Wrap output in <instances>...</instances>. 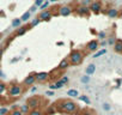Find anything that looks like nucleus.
I'll list each match as a JSON object with an SVG mask.
<instances>
[{
  "instance_id": "cd10ccee",
  "label": "nucleus",
  "mask_w": 122,
  "mask_h": 115,
  "mask_svg": "<svg viewBox=\"0 0 122 115\" xmlns=\"http://www.w3.org/2000/svg\"><path fill=\"white\" fill-rule=\"evenodd\" d=\"M42 21L40 19V18H36V19H34V21H31V23H30V26L31 28H34V26H36V25H38L40 23H41Z\"/></svg>"
},
{
  "instance_id": "2f4dec72",
  "label": "nucleus",
  "mask_w": 122,
  "mask_h": 115,
  "mask_svg": "<svg viewBox=\"0 0 122 115\" xmlns=\"http://www.w3.org/2000/svg\"><path fill=\"white\" fill-rule=\"evenodd\" d=\"M91 3H92L91 0H81V6H86V7H87V5L90 6Z\"/></svg>"
},
{
  "instance_id": "b1692460",
  "label": "nucleus",
  "mask_w": 122,
  "mask_h": 115,
  "mask_svg": "<svg viewBox=\"0 0 122 115\" xmlns=\"http://www.w3.org/2000/svg\"><path fill=\"white\" fill-rule=\"evenodd\" d=\"M19 110H20V111H22V113H23L24 115H25V114H29V113H30V108H29V107L26 105V103H25V104H23V105H20Z\"/></svg>"
},
{
  "instance_id": "c756f323",
  "label": "nucleus",
  "mask_w": 122,
  "mask_h": 115,
  "mask_svg": "<svg viewBox=\"0 0 122 115\" xmlns=\"http://www.w3.org/2000/svg\"><path fill=\"white\" fill-rule=\"evenodd\" d=\"M48 7H49V1H48V0H46V1L42 4V6H41L40 9H41L42 11H44V10H46V9H48Z\"/></svg>"
},
{
  "instance_id": "9d476101",
  "label": "nucleus",
  "mask_w": 122,
  "mask_h": 115,
  "mask_svg": "<svg viewBox=\"0 0 122 115\" xmlns=\"http://www.w3.org/2000/svg\"><path fill=\"white\" fill-rule=\"evenodd\" d=\"M35 82H36L35 74H29V76L24 79V83H23V84H24L25 86H31V85H32Z\"/></svg>"
},
{
  "instance_id": "ddd939ff",
  "label": "nucleus",
  "mask_w": 122,
  "mask_h": 115,
  "mask_svg": "<svg viewBox=\"0 0 122 115\" xmlns=\"http://www.w3.org/2000/svg\"><path fill=\"white\" fill-rule=\"evenodd\" d=\"M107 15H108L109 18H116V17L118 16V10L111 7V9H109V10L107 11Z\"/></svg>"
},
{
  "instance_id": "f03ea898",
  "label": "nucleus",
  "mask_w": 122,
  "mask_h": 115,
  "mask_svg": "<svg viewBox=\"0 0 122 115\" xmlns=\"http://www.w3.org/2000/svg\"><path fill=\"white\" fill-rule=\"evenodd\" d=\"M68 61L72 65H79L83 61V53L80 50H73L68 56Z\"/></svg>"
},
{
  "instance_id": "e433bc0d",
  "label": "nucleus",
  "mask_w": 122,
  "mask_h": 115,
  "mask_svg": "<svg viewBox=\"0 0 122 115\" xmlns=\"http://www.w3.org/2000/svg\"><path fill=\"white\" fill-rule=\"evenodd\" d=\"M36 11H37V7H36L35 5H34L32 7H30V10H29V12H30V13H32V12H36Z\"/></svg>"
},
{
  "instance_id": "0eeeda50",
  "label": "nucleus",
  "mask_w": 122,
  "mask_h": 115,
  "mask_svg": "<svg viewBox=\"0 0 122 115\" xmlns=\"http://www.w3.org/2000/svg\"><path fill=\"white\" fill-rule=\"evenodd\" d=\"M98 46H99V43H98L97 40H91V41L86 44V48H87L89 52H96V50L98 49Z\"/></svg>"
},
{
  "instance_id": "7c9ffc66",
  "label": "nucleus",
  "mask_w": 122,
  "mask_h": 115,
  "mask_svg": "<svg viewBox=\"0 0 122 115\" xmlns=\"http://www.w3.org/2000/svg\"><path fill=\"white\" fill-rule=\"evenodd\" d=\"M10 115H24V114H23L19 109H15V110H12V111H11V114H10Z\"/></svg>"
},
{
  "instance_id": "bb28decb",
  "label": "nucleus",
  "mask_w": 122,
  "mask_h": 115,
  "mask_svg": "<svg viewBox=\"0 0 122 115\" xmlns=\"http://www.w3.org/2000/svg\"><path fill=\"white\" fill-rule=\"evenodd\" d=\"M102 108H103L104 111H110V110H111V105H110L109 103H107V102H104V103L102 104Z\"/></svg>"
},
{
  "instance_id": "473e14b6",
  "label": "nucleus",
  "mask_w": 122,
  "mask_h": 115,
  "mask_svg": "<svg viewBox=\"0 0 122 115\" xmlns=\"http://www.w3.org/2000/svg\"><path fill=\"white\" fill-rule=\"evenodd\" d=\"M7 114H9L7 108H0V115H7Z\"/></svg>"
},
{
  "instance_id": "6ab92c4d",
  "label": "nucleus",
  "mask_w": 122,
  "mask_h": 115,
  "mask_svg": "<svg viewBox=\"0 0 122 115\" xmlns=\"http://www.w3.org/2000/svg\"><path fill=\"white\" fill-rule=\"evenodd\" d=\"M11 25H12V28H20V25H22V21H20V18H16V19H13L12 23H11Z\"/></svg>"
},
{
  "instance_id": "a211bd4d",
  "label": "nucleus",
  "mask_w": 122,
  "mask_h": 115,
  "mask_svg": "<svg viewBox=\"0 0 122 115\" xmlns=\"http://www.w3.org/2000/svg\"><path fill=\"white\" fill-rule=\"evenodd\" d=\"M78 98H79V101H81V102H84L86 104H91V101H90L89 96H86V95H79Z\"/></svg>"
},
{
  "instance_id": "423d86ee",
  "label": "nucleus",
  "mask_w": 122,
  "mask_h": 115,
  "mask_svg": "<svg viewBox=\"0 0 122 115\" xmlns=\"http://www.w3.org/2000/svg\"><path fill=\"white\" fill-rule=\"evenodd\" d=\"M89 10L92 11L93 13H98L101 10H102V4L99 1H92L91 5L89 6Z\"/></svg>"
},
{
  "instance_id": "c85d7f7f",
  "label": "nucleus",
  "mask_w": 122,
  "mask_h": 115,
  "mask_svg": "<svg viewBox=\"0 0 122 115\" xmlns=\"http://www.w3.org/2000/svg\"><path fill=\"white\" fill-rule=\"evenodd\" d=\"M61 83H62L64 85H66V84H68V82H70V78L67 77V76H62V78H60L59 79Z\"/></svg>"
},
{
  "instance_id": "2eb2a0df",
  "label": "nucleus",
  "mask_w": 122,
  "mask_h": 115,
  "mask_svg": "<svg viewBox=\"0 0 122 115\" xmlns=\"http://www.w3.org/2000/svg\"><path fill=\"white\" fill-rule=\"evenodd\" d=\"M89 7H86V6H79L78 9H77V13L78 15H80V16H86L87 13H89Z\"/></svg>"
},
{
  "instance_id": "20e7f679",
  "label": "nucleus",
  "mask_w": 122,
  "mask_h": 115,
  "mask_svg": "<svg viewBox=\"0 0 122 115\" xmlns=\"http://www.w3.org/2000/svg\"><path fill=\"white\" fill-rule=\"evenodd\" d=\"M41 103H42V99L40 97H36V96H32V97L28 98V101H26V105L30 108V110L38 109Z\"/></svg>"
},
{
  "instance_id": "c9c22d12",
  "label": "nucleus",
  "mask_w": 122,
  "mask_h": 115,
  "mask_svg": "<svg viewBox=\"0 0 122 115\" xmlns=\"http://www.w3.org/2000/svg\"><path fill=\"white\" fill-rule=\"evenodd\" d=\"M98 37H99V38H105V31H101V32L98 34Z\"/></svg>"
},
{
  "instance_id": "aec40b11",
  "label": "nucleus",
  "mask_w": 122,
  "mask_h": 115,
  "mask_svg": "<svg viewBox=\"0 0 122 115\" xmlns=\"http://www.w3.org/2000/svg\"><path fill=\"white\" fill-rule=\"evenodd\" d=\"M7 85L4 83V82H0V95H4L6 91H7Z\"/></svg>"
},
{
  "instance_id": "6e6552de",
  "label": "nucleus",
  "mask_w": 122,
  "mask_h": 115,
  "mask_svg": "<svg viewBox=\"0 0 122 115\" xmlns=\"http://www.w3.org/2000/svg\"><path fill=\"white\" fill-rule=\"evenodd\" d=\"M72 13V9L70 6H61L59 9V15L62 16V17H67Z\"/></svg>"
},
{
  "instance_id": "a19ab883",
  "label": "nucleus",
  "mask_w": 122,
  "mask_h": 115,
  "mask_svg": "<svg viewBox=\"0 0 122 115\" xmlns=\"http://www.w3.org/2000/svg\"><path fill=\"white\" fill-rule=\"evenodd\" d=\"M50 3H56V1H59V0H49Z\"/></svg>"
},
{
  "instance_id": "5701e85b",
  "label": "nucleus",
  "mask_w": 122,
  "mask_h": 115,
  "mask_svg": "<svg viewBox=\"0 0 122 115\" xmlns=\"http://www.w3.org/2000/svg\"><path fill=\"white\" fill-rule=\"evenodd\" d=\"M107 49L104 48V49H101V50H98V52H96L95 54H93V58H95V59H96V58H99V56H102V55H105L107 54Z\"/></svg>"
},
{
  "instance_id": "dca6fc26",
  "label": "nucleus",
  "mask_w": 122,
  "mask_h": 115,
  "mask_svg": "<svg viewBox=\"0 0 122 115\" xmlns=\"http://www.w3.org/2000/svg\"><path fill=\"white\" fill-rule=\"evenodd\" d=\"M114 50L116 53H122V40H116L114 44Z\"/></svg>"
},
{
  "instance_id": "f704fd0d",
  "label": "nucleus",
  "mask_w": 122,
  "mask_h": 115,
  "mask_svg": "<svg viewBox=\"0 0 122 115\" xmlns=\"http://www.w3.org/2000/svg\"><path fill=\"white\" fill-rule=\"evenodd\" d=\"M115 42H116V40H115V37H114V36H111V37L108 40V43H109L110 46H114V44H115Z\"/></svg>"
},
{
  "instance_id": "7ed1b4c3",
  "label": "nucleus",
  "mask_w": 122,
  "mask_h": 115,
  "mask_svg": "<svg viewBox=\"0 0 122 115\" xmlns=\"http://www.w3.org/2000/svg\"><path fill=\"white\" fill-rule=\"evenodd\" d=\"M7 92L11 97H19L23 94V86L19 84H12L7 88Z\"/></svg>"
},
{
  "instance_id": "72a5a7b5",
  "label": "nucleus",
  "mask_w": 122,
  "mask_h": 115,
  "mask_svg": "<svg viewBox=\"0 0 122 115\" xmlns=\"http://www.w3.org/2000/svg\"><path fill=\"white\" fill-rule=\"evenodd\" d=\"M44 1H46V0H36V1H35V6L36 7H41Z\"/></svg>"
},
{
  "instance_id": "58836bf2",
  "label": "nucleus",
  "mask_w": 122,
  "mask_h": 115,
  "mask_svg": "<svg viewBox=\"0 0 122 115\" xmlns=\"http://www.w3.org/2000/svg\"><path fill=\"white\" fill-rule=\"evenodd\" d=\"M4 77H5V76H4V73H3V71H1V70H0V79H3Z\"/></svg>"
},
{
  "instance_id": "ea45409f",
  "label": "nucleus",
  "mask_w": 122,
  "mask_h": 115,
  "mask_svg": "<svg viewBox=\"0 0 122 115\" xmlns=\"http://www.w3.org/2000/svg\"><path fill=\"white\" fill-rule=\"evenodd\" d=\"M36 90H37V88H36V86H34V88H31V90H30V91H31V92H35Z\"/></svg>"
},
{
  "instance_id": "79ce46f5",
  "label": "nucleus",
  "mask_w": 122,
  "mask_h": 115,
  "mask_svg": "<svg viewBox=\"0 0 122 115\" xmlns=\"http://www.w3.org/2000/svg\"><path fill=\"white\" fill-rule=\"evenodd\" d=\"M85 115H96V114H91V113H85Z\"/></svg>"
},
{
  "instance_id": "412c9836",
  "label": "nucleus",
  "mask_w": 122,
  "mask_h": 115,
  "mask_svg": "<svg viewBox=\"0 0 122 115\" xmlns=\"http://www.w3.org/2000/svg\"><path fill=\"white\" fill-rule=\"evenodd\" d=\"M30 17H31V13H30L29 11H26V12H24L23 16L20 17V21H22V22H28V21L30 19Z\"/></svg>"
},
{
  "instance_id": "4be33fe9",
  "label": "nucleus",
  "mask_w": 122,
  "mask_h": 115,
  "mask_svg": "<svg viewBox=\"0 0 122 115\" xmlns=\"http://www.w3.org/2000/svg\"><path fill=\"white\" fill-rule=\"evenodd\" d=\"M28 26H22V28H19L18 30H17V32H16V35L17 36H22V35H24L26 31H28Z\"/></svg>"
},
{
  "instance_id": "39448f33",
  "label": "nucleus",
  "mask_w": 122,
  "mask_h": 115,
  "mask_svg": "<svg viewBox=\"0 0 122 115\" xmlns=\"http://www.w3.org/2000/svg\"><path fill=\"white\" fill-rule=\"evenodd\" d=\"M49 77H50V76H49L48 72H38V73H35L36 82H38V83H43V82L48 80Z\"/></svg>"
},
{
  "instance_id": "f3484780",
  "label": "nucleus",
  "mask_w": 122,
  "mask_h": 115,
  "mask_svg": "<svg viewBox=\"0 0 122 115\" xmlns=\"http://www.w3.org/2000/svg\"><path fill=\"white\" fill-rule=\"evenodd\" d=\"M67 96H70V97H79V91L77 89H70L67 91Z\"/></svg>"
},
{
  "instance_id": "a878e982",
  "label": "nucleus",
  "mask_w": 122,
  "mask_h": 115,
  "mask_svg": "<svg viewBox=\"0 0 122 115\" xmlns=\"http://www.w3.org/2000/svg\"><path fill=\"white\" fill-rule=\"evenodd\" d=\"M28 115H43V113L40 109H34V110H30V113Z\"/></svg>"
},
{
  "instance_id": "393cba45",
  "label": "nucleus",
  "mask_w": 122,
  "mask_h": 115,
  "mask_svg": "<svg viewBox=\"0 0 122 115\" xmlns=\"http://www.w3.org/2000/svg\"><path fill=\"white\" fill-rule=\"evenodd\" d=\"M90 79H91L90 76H86V74H85V76H83V77L80 78V82H81L83 84H87V83H90Z\"/></svg>"
},
{
  "instance_id": "f8f14e48",
  "label": "nucleus",
  "mask_w": 122,
  "mask_h": 115,
  "mask_svg": "<svg viewBox=\"0 0 122 115\" xmlns=\"http://www.w3.org/2000/svg\"><path fill=\"white\" fill-rule=\"evenodd\" d=\"M65 85L61 83L60 80H56L55 83H53V84H50V86H49V89L53 91V90H60V89H62Z\"/></svg>"
},
{
  "instance_id": "9b49d317",
  "label": "nucleus",
  "mask_w": 122,
  "mask_h": 115,
  "mask_svg": "<svg viewBox=\"0 0 122 115\" xmlns=\"http://www.w3.org/2000/svg\"><path fill=\"white\" fill-rule=\"evenodd\" d=\"M96 72V65L95 64H90L87 65V67L85 68V74L86 76H92Z\"/></svg>"
},
{
  "instance_id": "4468645a",
  "label": "nucleus",
  "mask_w": 122,
  "mask_h": 115,
  "mask_svg": "<svg viewBox=\"0 0 122 115\" xmlns=\"http://www.w3.org/2000/svg\"><path fill=\"white\" fill-rule=\"evenodd\" d=\"M68 66H70V61H68V59H62V60L60 61L57 68H59V70H66Z\"/></svg>"
},
{
  "instance_id": "f257e3e1",
  "label": "nucleus",
  "mask_w": 122,
  "mask_h": 115,
  "mask_svg": "<svg viewBox=\"0 0 122 115\" xmlns=\"http://www.w3.org/2000/svg\"><path fill=\"white\" fill-rule=\"evenodd\" d=\"M59 109L62 110L65 113H76L78 111V104L74 101L71 99H65V101H61L59 103Z\"/></svg>"
},
{
  "instance_id": "1a4fd4ad",
  "label": "nucleus",
  "mask_w": 122,
  "mask_h": 115,
  "mask_svg": "<svg viewBox=\"0 0 122 115\" xmlns=\"http://www.w3.org/2000/svg\"><path fill=\"white\" fill-rule=\"evenodd\" d=\"M38 18H40L41 21H49V19L51 18V12H50V10H44V11H42V12L40 13Z\"/></svg>"
},
{
  "instance_id": "4c0bfd02",
  "label": "nucleus",
  "mask_w": 122,
  "mask_h": 115,
  "mask_svg": "<svg viewBox=\"0 0 122 115\" xmlns=\"http://www.w3.org/2000/svg\"><path fill=\"white\" fill-rule=\"evenodd\" d=\"M46 95H47V96H53V95H54V91H51V90H47V91H46Z\"/></svg>"
}]
</instances>
